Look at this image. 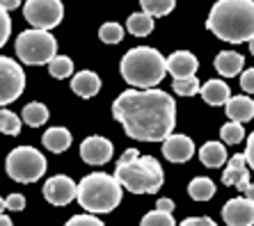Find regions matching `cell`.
<instances>
[{"label":"cell","mask_w":254,"mask_h":226,"mask_svg":"<svg viewBox=\"0 0 254 226\" xmlns=\"http://www.w3.org/2000/svg\"><path fill=\"white\" fill-rule=\"evenodd\" d=\"M113 117L137 142H165L177 124V103L160 90H128L113 103Z\"/></svg>","instance_id":"cell-1"},{"label":"cell","mask_w":254,"mask_h":226,"mask_svg":"<svg viewBox=\"0 0 254 226\" xmlns=\"http://www.w3.org/2000/svg\"><path fill=\"white\" fill-rule=\"evenodd\" d=\"M206 28L229 44L254 39V2L252 0H220L211 7Z\"/></svg>","instance_id":"cell-2"},{"label":"cell","mask_w":254,"mask_h":226,"mask_svg":"<svg viewBox=\"0 0 254 226\" xmlns=\"http://www.w3.org/2000/svg\"><path fill=\"white\" fill-rule=\"evenodd\" d=\"M115 179L133 194H156L165 183V174L154 155H140L137 149H128L117 160Z\"/></svg>","instance_id":"cell-3"},{"label":"cell","mask_w":254,"mask_h":226,"mask_svg":"<svg viewBox=\"0 0 254 226\" xmlns=\"http://www.w3.org/2000/svg\"><path fill=\"white\" fill-rule=\"evenodd\" d=\"M122 78L137 90H156L167 73V60L151 46H135L122 57Z\"/></svg>","instance_id":"cell-4"},{"label":"cell","mask_w":254,"mask_h":226,"mask_svg":"<svg viewBox=\"0 0 254 226\" xmlns=\"http://www.w3.org/2000/svg\"><path fill=\"white\" fill-rule=\"evenodd\" d=\"M119 201H122V185L110 174L94 172L78 183V203L89 215L110 213L119 206Z\"/></svg>","instance_id":"cell-5"},{"label":"cell","mask_w":254,"mask_h":226,"mask_svg":"<svg viewBox=\"0 0 254 226\" xmlns=\"http://www.w3.org/2000/svg\"><path fill=\"white\" fill-rule=\"evenodd\" d=\"M58 42L51 32L44 30H23L16 37V55L23 64L42 66L51 64L58 57Z\"/></svg>","instance_id":"cell-6"},{"label":"cell","mask_w":254,"mask_h":226,"mask_svg":"<svg viewBox=\"0 0 254 226\" xmlns=\"http://www.w3.org/2000/svg\"><path fill=\"white\" fill-rule=\"evenodd\" d=\"M5 169L7 176L16 183H35L46 174V158L32 146H18L9 151Z\"/></svg>","instance_id":"cell-7"},{"label":"cell","mask_w":254,"mask_h":226,"mask_svg":"<svg viewBox=\"0 0 254 226\" xmlns=\"http://www.w3.org/2000/svg\"><path fill=\"white\" fill-rule=\"evenodd\" d=\"M64 16V5L60 0H28L23 5V18L32 25V30L48 32L60 25Z\"/></svg>","instance_id":"cell-8"},{"label":"cell","mask_w":254,"mask_h":226,"mask_svg":"<svg viewBox=\"0 0 254 226\" xmlns=\"http://www.w3.org/2000/svg\"><path fill=\"white\" fill-rule=\"evenodd\" d=\"M25 87V73L21 69L18 62H14L12 57H2L0 60V103L16 101L18 96L23 94Z\"/></svg>","instance_id":"cell-9"},{"label":"cell","mask_w":254,"mask_h":226,"mask_svg":"<svg viewBox=\"0 0 254 226\" xmlns=\"http://www.w3.org/2000/svg\"><path fill=\"white\" fill-rule=\"evenodd\" d=\"M44 199L48 203H53V206H66L69 201L78 199V185L64 174L51 176L44 183Z\"/></svg>","instance_id":"cell-10"},{"label":"cell","mask_w":254,"mask_h":226,"mask_svg":"<svg viewBox=\"0 0 254 226\" xmlns=\"http://www.w3.org/2000/svg\"><path fill=\"white\" fill-rule=\"evenodd\" d=\"M222 220L229 226H252L254 224V203L245 196L229 199L222 208Z\"/></svg>","instance_id":"cell-11"},{"label":"cell","mask_w":254,"mask_h":226,"mask_svg":"<svg viewBox=\"0 0 254 226\" xmlns=\"http://www.w3.org/2000/svg\"><path fill=\"white\" fill-rule=\"evenodd\" d=\"M80 158L87 165H94V167L106 165L113 158V144L108 142L106 137L92 135L87 139H83V144H80Z\"/></svg>","instance_id":"cell-12"},{"label":"cell","mask_w":254,"mask_h":226,"mask_svg":"<svg viewBox=\"0 0 254 226\" xmlns=\"http://www.w3.org/2000/svg\"><path fill=\"white\" fill-rule=\"evenodd\" d=\"M222 183L225 185H234L238 187L241 192H248L250 190V167H248V160L243 153H236L234 158H229V165H227L225 174H222Z\"/></svg>","instance_id":"cell-13"},{"label":"cell","mask_w":254,"mask_h":226,"mask_svg":"<svg viewBox=\"0 0 254 226\" xmlns=\"http://www.w3.org/2000/svg\"><path fill=\"white\" fill-rule=\"evenodd\" d=\"M163 155L170 162H188L195 155V144H192V139L188 135L172 133L165 142H163Z\"/></svg>","instance_id":"cell-14"},{"label":"cell","mask_w":254,"mask_h":226,"mask_svg":"<svg viewBox=\"0 0 254 226\" xmlns=\"http://www.w3.org/2000/svg\"><path fill=\"white\" fill-rule=\"evenodd\" d=\"M199 62L190 50H177L167 57V73L174 76V80H186V78H195Z\"/></svg>","instance_id":"cell-15"},{"label":"cell","mask_w":254,"mask_h":226,"mask_svg":"<svg viewBox=\"0 0 254 226\" xmlns=\"http://www.w3.org/2000/svg\"><path fill=\"white\" fill-rule=\"evenodd\" d=\"M225 112L229 121L234 124H245V121L254 119V101L250 96H231L229 103L225 105Z\"/></svg>","instance_id":"cell-16"},{"label":"cell","mask_w":254,"mask_h":226,"mask_svg":"<svg viewBox=\"0 0 254 226\" xmlns=\"http://www.w3.org/2000/svg\"><path fill=\"white\" fill-rule=\"evenodd\" d=\"M71 90L76 91L80 98H92V96L99 94L101 90V78L94 71H80L71 78Z\"/></svg>","instance_id":"cell-17"},{"label":"cell","mask_w":254,"mask_h":226,"mask_svg":"<svg viewBox=\"0 0 254 226\" xmlns=\"http://www.w3.org/2000/svg\"><path fill=\"white\" fill-rule=\"evenodd\" d=\"M243 66H245V57L241 53H236V50H222L215 57V71L225 78L238 76L243 71Z\"/></svg>","instance_id":"cell-18"},{"label":"cell","mask_w":254,"mask_h":226,"mask_svg":"<svg viewBox=\"0 0 254 226\" xmlns=\"http://www.w3.org/2000/svg\"><path fill=\"white\" fill-rule=\"evenodd\" d=\"M201 98L208 103V105H227L229 103V98H231V94H229V87H227V83H222V80H208V83H204L201 85Z\"/></svg>","instance_id":"cell-19"},{"label":"cell","mask_w":254,"mask_h":226,"mask_svg":"<svg viewBox=\"0 0 254 226\" xmlns=\"http://www.w3.org/2000/svg\"><path fill=\"white\" fill-rule=\"evenodd\" d=\"M42 144L48 151H53V153H64L71 146V133L66 128H62V126L46 128V133L42 137Z\"/></svg>","instance_id":"cell-20"},{"label":"cell","mask_w":254,"mask_h":226,"mask_svg":"<svg viewBox=\"0 0 254 226\" xmlns=\"http://www.w3.org/2000/svg\"><path fill=\"white\" fill-rule=\"evenodd\" d=\"M199 160L208 169H218L227 162V146H222L220 142H206L199 149Z\"/></svg>","instance_id":"cell-21"},{"label":"cell","mask_w":254,"mask_h":226,"mask_svg":"<svg viewBox=\"0 0 254 226\" xmlns=\"http://www.w3.org/2000/svg\"><path fill=\"white\" fill-rule=\"evenodd\" d=\"M188 194L192 201H208V199L215 196V183L206 176H197V179L190 181Z\"/></svg>","instance_id":"cell-22"},{"label":"cell","mask_w":254,"mask_h":226,"mask_svg":"<svg viewBox=\"0 0 254 226\" xmlns=\"http://www.w3.org/2000/svg\"><path fill=\"white\" fill-rule=\"evenodd\" d=\"M126 30L135 37H147L154 30V16H149L144 12H135L130 14L128 21H126Z\"/></svg>","instance_id":"cell-23"},{"label":"cell","mask_w":254,"mask_h":226,"mask_svg":"<svg viewBox=\"0 0 254 226\" xmlns=\"http://www.w3.org/2000/svg\"><path fill=\"white\" fill-rule=\"evenodd\" d=\"M46 119H48V107L44 105V103H28V105L23 107V121L28 126H32V128L44 126Z\"/></svg>","instance_id":"cell-24"},{"label":"cell","mask_w":254,"mask_h":226,"mask_svg":"<svg viewBox=\"0 0 254 226\" xmlns=\"http://www.w3.org/2000/svg\"><path fill=\"white\" fill-rule=\"evenodd\" d=\"M174 9V0H142V12L149 16H165Z\"/></svg>","instance_id":"cell-25"},{"label":"cell","mask_w":254,"mask_h":226,"mask_svg":"<svg viewBox=\"0 0 254 226\" xmlns=\"http://www.w3.org/2000/svg\"><path fill=\"white\" fill-rule=\"evenodd\" d=\"M48 73L53 78H58V80L69 78L71 73H73V62H71L69 57H64V55H58V57L48 64Z\"/></svg>","instance_id":"cell-26"},{"label":"cell","mask_w":254,"mask_h":226,"mask_svg":"<svg viewBox=\"0 0 254 226\" xmlns=\"http://www.w3.org/2000/svg\"><path fill=\"white\" fill-rule=\"evenodd\" d=\"M220 137H222V142L225 144H238V142L245 139V128H243L241 124L229 121V124H225L222 128H220Z\"/></svg>","instance_id":"cell-27"},{"label":"cell","mask_w":254,"mask_h":226,"mask_svg":"<svg viewBox=\"0 0 254 226\" xmlns=\"http://www.w3.org/2000/svg\"><path fill=\"white\" fill-rule=\"evenodd\" d=\"M0 131L5 135H18L21 133V119L12 110H0Z\"/></svg>","instance_id":"cell-28"},{"label":"cell","mask_w":254,"mask_h":226,"mask_svg":"<svg viewBox=\"0 0 254 226\" xmlns=\"http://www.w3.org/2000/svg\"><path fill=\"white\" fill-rule=\"evenodd\" d=\"M99 37L103 44H119L124 39V28L119 23H106L99 28Z\"/></svg>","instance_id":"cell-29"},{"label":"cell","mask_w":254,"mask_h":226,"mask_svg":"<svg viewBox=\"0 0 254 226\" xmlns=\"http://www.w3.org/2000/svg\"><path fill=\"white\" fill-rule=\"evenodd\" d=\"M140 226H177L174 217L170 213H160V210H151L142 217Z\"/></svg>","instance_id":"cell-30"},{"label":"cell","mask_w":254,"mask_h":226,"mask_svg":"<svg viewBox=\"0 0 254 226\" xmlns=\"http://www.w3.org/2000/svg\"><path fill=\"white\" fill-rule=\"evenodd\" d=\"M172 90L177 91L179 96H195L197 91H201V85L195 76V78H186V80H174Z\"/></svg>","instance_id":"cell-31"},{"label":"cell","mask_w":254,"mask_h":226,"mask_svg":"<svg viewBox=\"0 0 254 226\" xmlns=\"http://www.w3.org/2000/svg\"><path fill=\"white\" fill-rule=\"evenodd\" d=\"M64 226H106V224L94 215H73Z\"/></svg>","instance_id":"cell-32"},{"label":"cell","mask_w":254,"mask_h":226,"mask_svg":"<svg viewBox=\"0 0 254 226\" xmlns=\"http://www.w3.org/2000/svg\"><path fill=\"white\" fill-rule=\"evenodd\" d=\"M2 208L5 210H23L25 208V196L23 194H9L2 201Z\"/></svg>","instance_id":"cell-33"},{"label":"cell","mask_w":254,"mask_h":226,"mask_svg":"<svg viewBox=\"0 0 254 226\" xmlns=\"http://www.w3.org/2000/svg\"><path fill=\"white\" fill-rule=\"evenodd\" d=\"M9 32H12V18H9L7 12H2L0 14V44H7Z\"/></svg>","instance_id":"cell-34"},{"label":"cell","mask_w":254,"mask_h":226,"mask_svg":"<svg viewBox=\"0 0 254 226\" xmlns=\"http://www.w3.org/2000/svg\"><path fill=\"white\" fill-rule=\"evenodd\" d=\"M241 87H243V91L254 94V69H248V71L241 73Z\"/></svg>","instance_id":"cell-35"},{"label":"cell","mask_w":254,"mask_h":226,"mask_svg":"<svg viewBox=\"0 0 254 226\" xmlns=\"http://www.w3.org/2000/svg\"><path fill=\"white\" fill-rule=\"evenodd\" d=\"M179 226H218V224L211 217H188V220H184Z\"/></svg>","instance_id":"cell-36"},{"label":"cell","mask_w":254,"mask_h":226,"mask_svg":"<svg viewBox=\"0 0 254 226\" xmlns=\"http://www.w3.org/2000/svg\"><path fill=\"white\" fill-rule=\"evenodd\" d=\"M245 160H248V167H252L254 169V133L248 137V146H245Z\"/></svg>","instance_id":"cell-37"},{"label":"cell","mask_w":254,"mask_h":226,"mask_svg":"<svg viewBox=\"0 0 254 226\" xmlns=\"http://www.w3.org/2000/svg\"><path fill=\"white\" fill-rule=\"evenodd\" d=\"M156 210L172 215V210H174V201H172V199H158V201H156Z\"/></svg>","instance_id":"cell-38"},{"label":"cell","mask_w":254,"mask_h":226,"mask_svg":"<svg viewBox=\"0 0 254 226\" xmlns=\"http://www.w3.org/2000/svg\"><path fill=\"white\" fill-rule=\"evenodd\" d=\"M18 0H2V12H9V9H16Z\"/></svg>","instance_id":"cell-39"},{"label":"cell","mask_w":254,"mask_h":226,"mask_svg":"<svg viewBox=\"0 0 254 226\" xmlns=\"http://www.w3.org/2000/svg\"><path fill=\"white\" fill-rule=\"evenodd\" d=\"M245 199H248V201H252V203H254V183L250 185V190L245 192Z\"/></svg>","instance_id":"cell-40"},{"label":"cell","mask_w":254,"mask_h":226,"mask_svg":"<svg viewBox=\"0 0 254 226\" xmlns=\"http://www.w3.org/2000/svg\"><path fill=\"white\" fill-rule=\"evenodd\" d=\"M0 226H12V220H9V217H5V215H2V217H0Z\"/></svg>","instance_id":"cell-41"},{"label":"cell","mask_w":254,"mask_h":226,"mask_svg":"<svg viewBox=\"0 0 254 226\" xmlns=\"http://www.w3.org/2000/svg\"><path fill=\"white\" fill-rule=\"evenodd\" d=\"M250 53L254 55V39H252V42H250Z\"/></svg>","instance_id":"cell-42"}]
</instances>
